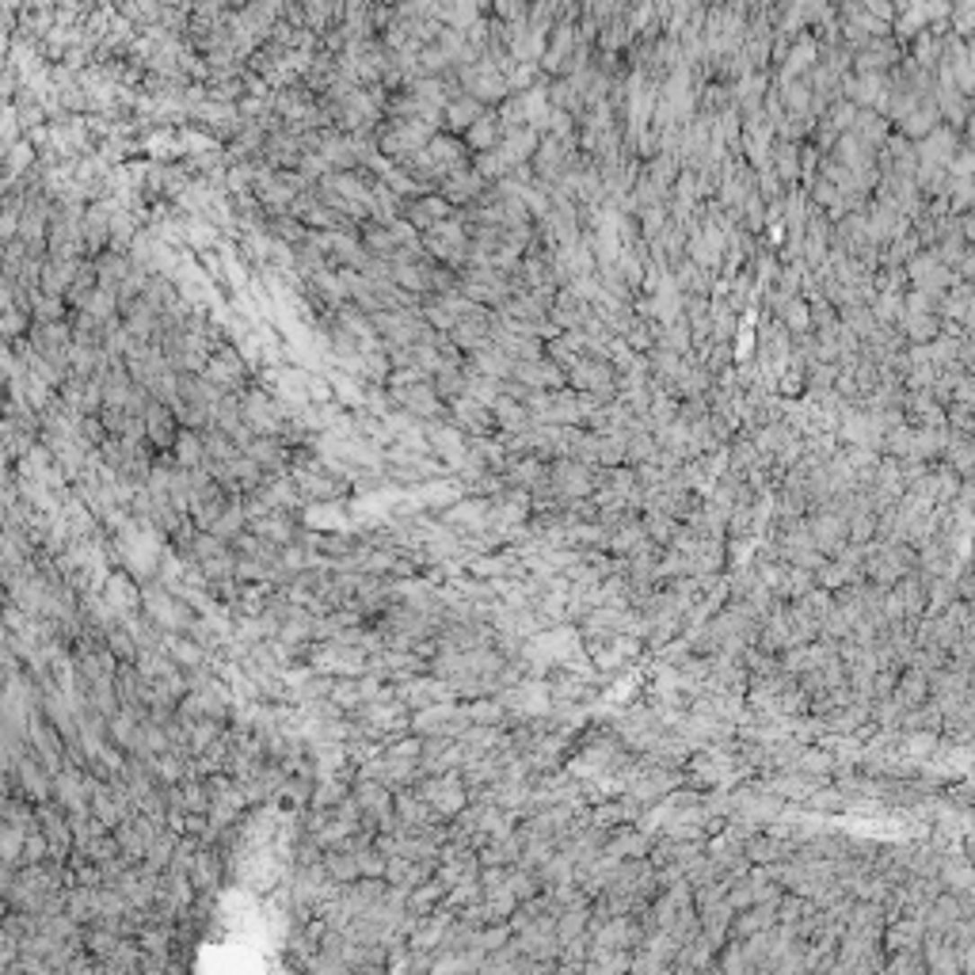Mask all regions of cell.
<instances>
[{"label":"cell","instance_id":"cell-29","mask_svg":"<svg viewBox=\"0 0 975 975\" xmlns=\"http://www.w3.org/2000/svg\"><path fill=\"white\" fill-rule=\"evenodd\" d=\"M465 709H469V721L473 724H500L503 716H507L503 701H488V697H473Z\"/></svg>","mask_w":975,"mask_h":975},{"label":"cell","instance_id":"cell-21","mask_svg":"<svg viewBox=\"0 0 975 975\" xmlns=\"http://www.w3.org/2000/svg\"><path fill=\"white\" fill-rule=\"evenodd\" d=\"M115 838H119L122 854L130 857V861H146V854H149V838H146V830L137 827L134 815H130V820H126L122 827H115Z\"/></svg>","mask_w":975,"mask_h":975},{"label":"cell","instance_id":"cell-14","mask_svg":"<svg viewBox=\"0 0 975 975\" xmlns=\"http://www.w3.org/2000/svg\"><path fill=\"white\" fill-rule=\"evenodd\" d=\"M164 651L183 670H199V667H206V663L214 660V651H206L191 633H164Z\"/></svg>","mask_w":975,"mask_h":975},{"label":"cell","instance_id":"cell-22","mask_svg":"<svg viewBox=\"0 0 975 975\" xmlns=\"http://www.w3.org/2000/svg\"><path fill=\"white\" fill-rule=\"evenodd\" d=\"M469 575H481V580H507L515 572V556H469L465 561Z\"/></svg>","mask_w":975,"mask_h":975},{"label":"cell","instance_id":"cell-31","mask_svg":"<svg viewBox=\"0 0 975 975\" xmlns=\"http://www.w3.org/2000/svg\"><path fill=\"white\" fill-rule=\"evenodd\" d=\"M23 842H27V827H20V823H4V842H0V850H4V865H20Z\"/></svg>","mask_w":975,"mask_h":975},{"label":"cell","instance_id":"cell-19","mask_svg":"<svg viewBox=\"0 0 975 975\" xmlns=\"http://www.w3.org/2000/svg\"><path fill=\"white\" fill-rule=\"evenodd\" d=\"M461 137H465V146H469L473 153H488V149H495V146L503 141V122H495L492 115H481Z\"/></svg>","mask_w":975,"mask_h":975},{"label":"cell","instance_id":"cell-9","mask_svg":"<svg viewBox=\"0 0 975 975\" xmlns=\"http://www.w3.org/2000/svg\"><path fill=\"white\" fill-rule=\"evenodd\" d=\"M146 430H149V446L161 454V450H172V446H175L183 423H180V415L172 412V404H164V401H156V396H153V404L146 412Z\"/></svg>","mask_w":975,"mask_h":975},{"label":"cell","instance_id":"cell-4","mask_svg":"<svg viewBox=\"0 0 975 975\" xmlns=\"http://www.w3.org/2000/svg\"><path fill=\"white\" fill-rule=\"evenodd\" d=\"M206 381H214L217 389H226V393H236L244 386V377H248V359L241 355V347H221L210 355V362H206V370H202Z\"/></svg>","mask_w":975,"mask_h":975},{"label":"cell","instance_id":"cell-24","mask_svg":"<svg viewBox=\"0 0 975 975\" xmlns=\"http://www.w3.org/2000/svg\"><path fill=\"white\" fill-rule=\"evenodd\" d=\"M244 530H248V510H244V495H241V500H233V503L226 507V515L214 522V534L226 537V541H233V537H241Z\"/></svg>","mask_w":975,"mask_h":975},{"label":"cell","instance_id":"cell-30","mask_svg":"<svg viewBox=\"0 0 975 975\" xmlns=\"http://www.w3.org/2000/svg\"><path fill=\"white\" fill-rule=\"evenodd\" d=\"M561 161H564V149L556 146L553 137H549V141H541V149H537V156H534V164H537V175H541V180H553V175L561 172Z\"/></svg>","mask_w":975,"mask_h":975},{"label":"cell","instance_id":"cell-36","mask_svg":"<svg viewBox=\"0 0 975 975\" xmlns=\"http://www.w3.org/2000/svg\"><path fill=\"white\" fill-rule=\"evenodd\" d=\"M762 4H774V0H762Z\"/></svg>","mask_w":975,"mask_h":975},{"label":"cell","instance_id":"cell-18","mask_svg":"<svg viewBox=\"0 0 975 975\" xmlns=\"http://www.w3.org/2000/svg\"><path fill=\"white\" fill-rule=\"evenodd\" d=\"M172 450H175V461H180L183 469H202L206 465V442H202V430H195V427H183Z\"/></svg>","mask_w":975,"mask_h":975},{"label":"cell","instance_id":"cell-16","mask_svg":"<svg viewBox=\"0 0 975 975\" xmlns=\"http://www.w3.org/2000/svg\"><path fill=\"white\" fill-rule=\"evenodd\" d=\"M103 888V884H100ZM100 888L92 884H69L66 891V910L81 922V926H95L100 922Z\"/></svg>","mask_w":975,"mask_h":975},{"label":"cell","instance_id":"cell-5","mask_svg":"<svg viewBox=\"0 0 975 975\" xmlns=\"http://www.w3.org/2000/svg\"><path fill=\"white\" fill-rule=\"evenodd\" d=\"M103 595H107V602L115 606L122 617L146 610V590H141V580H137L130 568H115V572H111L107 580H103Z\"/></svg>","mask_w":975,"mask_h":975},{"label":"cell","instance_id":"cell-13","mask_svg":"<svg viewBox=\"0 0 975 975\" xmlns=\"http://www.w3.org/2000/svg\"><path fill=\"white\" fill-rule=\"evenodd\" d=\"M450 415H454V423L465 430V435H488V430L495 427L492 408H484L481 401H473V396H465V393L450 401Z\"/></svg>","mask_w":975,"mask_h":975},{"label":"cell","instance_id":"cell-34","mask_svg":"<svg viewBox=\"0 0 975 975\" xmlns=\"http://www.w3.org/2000/svg\"><path fill=\"white\" fill-rule=\"evenodd\" d=\"M789 324H796V328H808V316H804V306H801V301H796V309L789 313Z\"/></svg>","mask_w":975,"mask_h":975},{"label":"cell","instance_id":"cell-35","mask_svg":"<svg viewBox=\"0 0 975 975\" xmlns=\"http://www.w3.org/2000/svg\"><path fill=\"white\" fill-rule=\"evenodd\" d=\"M233 4H252V0H233Z\"/></svg>","mask_w":975,"mask_h":975},{"label":"cell","instance_id":"cell-27","mask_svg":"<svg viewBox=\"0 0 975 975\" xmlns=\"http://www.w3.org/2000/svg\"><path fill=\"white\" fill-rule=\"evenodd\" d=\"M507 888L519 895V903H526V900H534V895L541 891V884H537V876L530 873V865H510L507 869Z\"/></svg>","mask_w":975,"mask_h":975},{"label":"cell","instance_id":"cell-20","mask_svg":"<svg viewBox=\"0 0 975 975\" xmlns=\"http://www.w3.org/2000/svg\"><path fill=\"white\" fill-rule=\"evenodd\" d=\"M332 697H335V705H340V709H343L347 716L362 713V705H366V690H362V678H350V675L335 678V682H332Z\"/></svg>","mask_w":975,"mask_h":975},{"label":"cell","instance_id":"cell-26","mask_svg":"<svg viewBox=\"0 0 975 975\" xmlns=\"http://www.w3.org/2000/svg\"><path fill=\"white\" fill-rule=\"evenodd\" d=\"M815 58H820V46H815V39L801 35L793 42V50H789V66H785V76H796V73H804L815 66Z\"/></svg>","mask_w":975,"mask_h":975},{"label":"cell","instance_id":"cell-28","mask_svg":"<svg viewBox=\"0 0 975 975\" xmlns=\"http://www.w3.org/2000/svg\"><path fill=\"white\" fill-rule=\"evenodd\" d=\"M39 861H50V838H46L42 827H31L27 830V842H23L20 865H39Z\"/></svg>","mask_w":975,"mask_h":975},{"label":"cell","instance_id":"cell-32","mask_svg":"<svg viewBox=\"0 0 975 975\" xmlns=\"http://www.w3.org/2000/svg\"><path fill=\"white\" fill-rule=\"evenodd\" d=\"M23 332H31V313L27 309L23 313L20 309H4V335H8V340L15 343Z\"/></svg>","mask_w":975,"mask_h":975},{"label":"cell","instance_id":"cell-10","mask_svg":"<svg viewBox=\"0 0 975 975\" xmlns=\"http://www.w3.org/2000/svg\"><path fill=\"white\" fill-rule=\"evenodd\" d=\"M248 530L260 534V537H267V541H275V545H290V541H301V537H306L301 522L294 519V510H267V515H260V519L248 522Z\"/></svg>","mask_w":975,"mask_h":975},{"label":"cell","instance_id":"cell-3","mask_svg":"<svg viewBox=\"0 0 975 975\" xmlns=\"http://www.w3.org/2000/svg\"><path fill=\"white\" fill-rule=\"evenodd\" d=\"M393 408H404L412 415H423V420H442L450 404L442 401V393L435 389V381H412V386H389Z\"/></svg>","mask_w":975,"mask_h":975},{"label":"cell","instance_id":"cell-12","mask_svg":"<svg viewBox=\"0 0 975 975\" xmlns=\"http://www.w3.org/2000/svg\"><path fill=\"white\" fill-rule=\"evenodd\" d=\"M427 153L435 156V164H439V172H442V180L450 172H457V168H465L469 164V146H465V137H457V134H450V130H439L435 137H430V146H427Z\"/></svg>","mask_w":975,"mask_h":975},{"label":"cell","instance_id":"cell-15","mask_svg":"<svg viewBox=\"0 0 975 975\" xmlns=\"http://www.w3.org/2000/svg\"><path fill=\"white\" fill-rule=\"evenodd\" d=\"M481 115H488V111H484V103L476 100V95H469V92H461L457 100H450V103L442 107V119H446V130H450V134H465Z\"/></svg>","mask_w":975,"mask_h":975},{"label":"cell","instance_id":"cell-23","mask_svg":"<svg viewBox=\"0 0 975 975\" xmlns=\"http://www.w3.org/2000/svg\"><path fill=\"white\" fill-rule=\"evenodd\" d=\"M122 934H115V930H107V926H88L84 930V949L95 956V961H107L111 953H115L119 945H122Z\"/></svg>","mask_w":975,"mask_h":975},{"label":"cell","instance_id":"cell-2","mask_svg":"<svg viewBox=\"0 0 975 975\" xmlns=\"http://www.w3.org/2000/svg\"><path fill=\"white\" fill-rule=\"evenodd\" d=\"M241 412H244V420H248V427L255 430V435H275V439L286 427V420H290V408H286L279 396L263 393V389H248L241 396Z\"/></svg>","mask_w":975,"mask_h":975},{"label":"cell","instance_id":"cell-17","mask_svg":"<svg viewBox=\"0 0 975 975\" xmlns=\"http://www.w3.org/2000/svg\"><path fill=\"white\" fill-rule=\"evenodd\" d=\"M492 415H495V427H503L507 435H522V430L534 427V412L519 404V396H507V393L492 404Z\"/></svg>","mask_w":975,"mask_h":975},{"label":"cell","instance_id":"cell-7","mask_svg":"<svg viewBox=\"0 0 975 975\" xmlns=\"http://www.w3.org/2000/svg\"><path fill=\"white\" fill-rule=\"evenodd\" d=\"M396 823H401V830H420L427 823H435L442 820V815L427 804V796L415 789V785H396Z\"/></svg>","mask_w":975,"mask_h":975},{"label":"cell","instance_id":"cell-11","mask_svg":"<svg viewBox=\"0 0 975 975\" xmlns=\"http://www.w3.org/2000/svg\"><path fill=\"white\" fill-rule=\"evenodd\" d=\"M404 217L412 221L415 229L420 233H427V229H435L439 221H446V217H457V206L446 199V195H420V199H408V206H404Z\"/></svg>","mask_w":975,"mask_h":975},{"label":"cell","instance_id":"cell-33","mask_svg":"<svg viewBox=\"0 0 975 975\" xmlns=\"http://www.w3.org/2000/svg\"><path fill=\"white\" fill-rule=\"evenodd\" d=\"M777 164H781V175H785V180H793V175H796V149H781Z\"/></svg>","mask_w":975,"mask_h":975},{"label":"cell","instance_id":"cell-8","mask_svg":"<svg viewBox=\"0 0 975 975\" xmlns=\"http://www.w3.org/2000/svg\"><path fill=\"white\" fill-rule=\"evenodd\" d=\"M439 195H446L454 206H473V202H481L488 195V180L473 164H465V168H457V172L446 175Z\"/></svg>","mask_w":975,"mask_h":975},{"label":"cell","instance_id":"cell-1","mask_svg":"<svg viewBox=\"0 0 975 975\" xmlns=\"http://www.w3.org/2000/svg\"><path fill=\"white\" fill-rule=\"evenodd\" d=\"M415 789L427 796V804L435 808L442 820H454V815L473 801V793H469V785H465V777H461V770H450V774H427V777L415 781Z\"/></svg>","mask_w":975,"mask_h":975},{"label":"cell","instance_id":"cell-25","mask_svg":"<svg viewBox=\"0 0 975 975\" xmlns=\"http://www.w3.org/2000/svg\"><path fill=\"white\" fill-rule=\"evenodd\" d=\"M180 830H164L161 838H156L153 846H149V854H146V865H153L156 873H168V865H172V857H175V846H180Z\"/></svg>","mask_w":975,"mask_h":975},{"label":"cell","instance_id":"cell-6","mask_svg":"<svg viewBox=\"0 0 975 975\" xmlns=\"http://www.w3.org/2000/svg\"><path fill=\"white\" fill-rule=\"evenodd\" d=\"M226 861H229V850L226 846H199V854H195V861H191V881H195V888H199V895H214L217 891V884L226 881Z\"/></svg>","mask_w":975,"mask_h":975}]
</instances>
